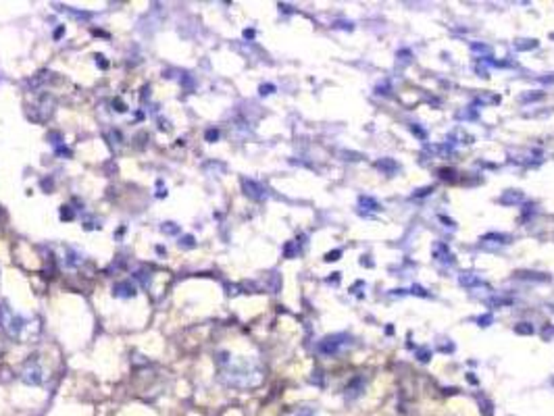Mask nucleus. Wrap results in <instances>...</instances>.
Wrapping results in <instances>:
<instances>
[{
    "label": "nucleus",
    "mask_w": 554,
    "mask_h": 416,
    "mask_svg": "<svg viewBox=\"0 0 554 416\" xmlns=\"http://www.w3.org/2000/svg\"><path fill=\"white\" fill-rule=\"evenodd\" d=\"M219 363V379L234 390H250L261 385L263 371L248 358H236V356H223Z\"/></svg>",
    "instance_id": "obj_1"
},
{
    "label": "nucleus",
    "mask_w": 554,
    "mask_h": 416,
    "mask_svg": "<svg viewBox=\"0 0 554 416\" xmlns=\"http://www.w3.org/2000/svg\"><path fill=\"white\" fill-rule=\"evenodd\" d=\"M0 329L17 342H33L40 335V321L15 313L10 306H0Z\"/></svg>",
    "instance_id": "obj_2"
},
{
    "label": "nucleus",
    "mask_w": 554,
    "mask_h": 416,
    "mask_svg": "<svg viewBox=\"0 0 554 416\" xmlns=\"http://www.w3.org/2000/svg\"><path fill=\"white\" fill-rule=\"evenodd\" d=\"M350 338L346 333H336V335H327L321 344H319V352L325 356H334L338 354L344 346H348Z\"/></svg>",
    "instance_id": "obj_3"
},
{
    "label": "nucleus",
    "mask_w": 554,
    "mask_h": 416,
    "mask_svg": "<svg viewBox=\"0 0 554 416\" xmlns=\"http://www.w3.org/2000/svg\"><path fill=\"white\" fill-rule=\"evenodd\" d=\"M21 379L27 383V385H40L44 381V369L40 367V363L35 360H29L23 371H21Z\"/></svg>",
    "instance_id": "obj_4"
},
{
    "label": "nucleus",
    "mask_w": 554,
    "mask_h": 416,
    "mask_svg": "<svg viewBox=\"0 0 554 416\" xmlns=\"http://www.w3.org/2000/svg\"><path fill=\"white\" fill-rule=\"evenodd\" d=\"M113 296H115V298H123V300L133 298V296H136V285H133L129 279H127V281H119V283L113 285Z\"/></svg>",
    "instance_id": "obj_5"
},
{
    "label": "nucleus",
    "mask_w": 554,
    "mask_h": 416,
    "mask_svg": "<svg viewBox=\"0 0 554 416\" xmlns=\"http://www.w3.org/2000/svg\"><path fill=\"white\" fill-rule=\"evenodd\" d=\"M244 190H246V196H250V198H254V200H265V188L261 185V183H256V181H252V179H244Z\"/></svg>",
    "instance_id": "obj_6"
},
{
    "label": "nucleus",
    "mask_w": 554,
    "mask_h": 416,
    "mask_svg": "<svg viewBox=\"0 0 554 416\" xmlns=\"http://www.w3.org/2000/svg\"><path fill=\"white\" fill-rule=\"evenodd\" d=\"M434 254H436V260H440V263H444V265H450V263H455V256H453V252L448 250V246L446 244H442V242H438L436 246H434Z\"/></svg>",
    "instance_id": "obj_7"
},
{
    "label": "nucleus",
    "mask_w": 554,
    "mask_h": 416,
    "mask_svg": "<svg viewBox=\"0 0 554 416\" xmlns=\"http://www.w3.org/2000/svg\"><path fill=\"white\" fill-rule=\"evenodd\" d=\"M359 208H361L363 215H367V213H380L382 210L380 202L375 198H369V196H361L359 198Z\"/></svg>",
    "instance_id": "obj_8"
},
{
    "label": "nucleus",
    "mask_w": 554,
    "mask_h": 416,
    "mask_svg": "<svg viewBox=\"0 0 554 416\" xmlns=\"http://www.w3.org/2000/svg\"><path fill=\"white\" fill-rule=\"evenodd\" d=\"M523 198H526L523 192H519V190H509V192H505V194L500 196V202L507 204V206H513V204H521Z\"/></svg>",
    "instance_id": "obj_9"
},
{
    "label": "nucleus",
    "mask_w": 554,
    "mask_h": 416,
    "mask_svg": "<svg viewBox=\"0 0 554 416\" xmlns=\"http://www.w3.org/2000/svg\"><path fill=\"white\" fill-rule=\"evenodd\" d=\"M375 167L377 169H382V171H386V173H394V171H398L400 167H398V163H394L392 158H382V160H377L375 163Z\"/></svg>",
    "instance_id": "obj_10"
},
{
    "label": "nucleus",
    "mask_w": 554,
    "mask_h": 416,
    "mask_svg": "<svg viewBox=\"0 0 554 416\" xmlns=\"http://www.w3.org/2000/svg\"><path fill=\"white\" fill-rule=\"evenodd\" d=\"M459 281H461V285H465V288H473V285H480V283H482L480 277H478L475 273H461Z\"/></svg>",
    "instance_id": "obj_11"
},
{
    "label": "nucleus",
    "mask_w": 554,
    "mask_h": 416,
    "mask_svg": "<svg viewBox=\"0 0 554 416\" xmlns=\"http://www.w3.org/2000/svg\"><path fill=\"white\" fill-rule=\"evenodd\" d=\"M471 52H475V54H482L484 58H488V56L492 54V48H490V46H486V44L473 42V44H471Z\"/></svg>",
    "instance_id": "obj_12"
},
{
    "label": "nucleus",
    "mask_w": 554,
    "mask_h": 416,
    "mask_svg": "<svg viewBox=\"0 0 554 416\" xmlns=\"http://www.w3.org/2000/svg\"><path fill=\"white\" fill-rule=\"evenodd\" d=\"M536 46H538L536 40H523V42H517V44H515L517 50H532V48H536Z\"/></svg>",
    "instance_id": "obj_13"
},
{
    "label": "nucleus",
    "mask_w": 554,
    "mask_h": 416,
    "mask_svg": "<svg viewBox=\"0 0 554 416\" xmlns=\"http://www.w3.org/2000/svg\"><path fill=\"white\" fill-rule=\"evenodd\" d=\"M288 416H315V413H313V410H309V408H300V410H294V413H290Z\"/></svg>",
    "instance_id": "obj_14"
},
{
    "label": "nucleus",
    "mask_w": 554,
    "mask_h": 416,
    "mask_svg": "<svg viewBox=\"0 0 554 416\" xmlns=\"http://www.w3.org/2000/svg\"><path fill=\"white\" fill-rule=\"evenodd\" d=\"M517 333H526V335H530V333H534V329L530 327V323H523V325L517 327Z\"/></svg>",
    "instance_id": "obj_15"
},
{
    "label": "nucleus",
    "mask_w": 554,
    "mask_h": 416,
    "mask_svg": "<svg viewBox=\"0 0 554 416\" xmlns=\"http://www.w3.org/2000/svg\"><path fill=\"white\" fill-rule=\"evenodd\" d=\"M340 254H342L340 250H336V252H329L325 260H329V263H332V260H338V258H340Z\"/></svg>",
    "instance_id": "obj_16"
},
{
    "label": "nucleus",
    "mask_w": 554,
    "mask_h": 416,
    "mask_svg": "<svg viewBox=\"0 0 554 416\" xmlns=\"http://www.w3.org/2000/svg\"><path fill=\"white\" fill-rule=\"evenodd\" d=\"M413 294H415V296H430V294H427L423 288H419V285H415V288H413Z\"/></svg>",
    "instance_id": "obj_17"
},
{
    "label": "nucleus",
    "mask_w": 554,
    "mask_h": 416,
    "mask_svg": "<svg viewBox=\"0 0 554 416\" xmlns=\"http://www.w3.org/2000/svg\"><path fill=\"white\" fill-rule=\"evenodd\" d=\"M273 90H275L273 85H261V94H263V96H267V94H271Z\"/></svg>",
    "instance_id": "obj_18"
},
{
    "label": "nucleus",
    "mask_w": 554,
    "mask_h": 416,
    "mask_svg": "<svg viewBox=\"0 0 554 416\" xmlns=\"http://www.w3.org/2000/svg\"><path fill=\"white\" fill-rule=\"evenodd\" d=\"M542 94H528V96H523L521 98V102H530V100H536V98H540Z\"/></svg>",
    "instance_id": "obj_19"
},
{
    "label": "nucleus",
    "mask_w": 554,
    "mask_h": 416,
    "mask_svg": "<svg viewBox=\"0 0 554 416\" xmlns=\"http://www.w3.org/2000/svg\"><path fill=\"white\" fill-rule=\"evenodd\" d=\"M175 223H167V227H163V231H167V233H175L177 231V227H173Z\"/></svg>",
    "instance_id": "obj_20"
},
{
    "label": "nucleus",
    "mask_w": 554,
    "mask_h": 416,
    "mask_svg": "<svg viewBox=\"0 0 554 416\" xmlns=\"http://www.w3.org/2000/svg\"><path fill=\"white\" fill-rule=\"evenodd\" d=\"M480 323H482V327H486V323H492V317H482Z\"/></svg>",
    "instance_id": "obj_21"
},
{
    "label": "nucleus",
    "mask_w": 554,
    "mask_h": 416,
    "mask_svg": "<svg viewBox=\"0 0 554 416\" xmlns=\"http://www.w3.org/2000/svg\"><path fill=\"white\" fill-rule=\"evenodd\" d=\"M184 246H186V248H192V246H194V244H192V238H184Z\"/></svg>",
    "instance_id": "obj_22"
},
{
    "label": "nucleus",
    "mask_w": 554,
    "mask_h": 416,
    "mask_svg": "<svg viewBox=\"0 0 554 416\" xmlns=\"http://www.w3.org/2000/svg\"><path fill=\"white\" fill-rule=\"evenodd\" d=\"M217 135H219L217 131H209V133H206V138H209V140H213V138H217Z\"/></svg>",
    "instance_id": "obj_23"
}]
</instances>
